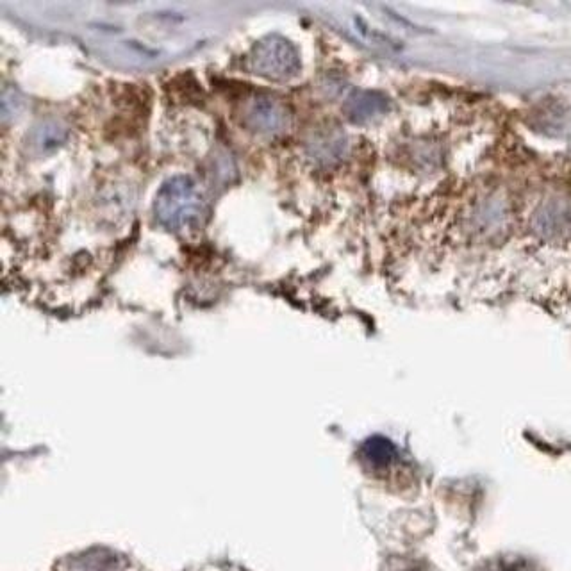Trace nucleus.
Instances as JSON below:
<instances>
[{
  "label": "nucleus",
  "instance_id": "nucleus-5",
  "mask_svg": "<svg viewBox=\"0 0 571 571\" xmlns=\"http://www.w3.org/2000/svg\"><path fill=\"white\" fill-rule=\"evenodd\" d=\"M361 457L366 466H370L373 470H381V468H388L389 464H393V461L397 459V448L389 439L373 436L363 443Z\"/></svg>",
  "mask_w": 571,
  "mask_h": 571
},
{
  "label": "nucleus",
  "instance_id": "nucleus-3",
  "mask_svg": "<svg viewBox=\"0 0 571 571\" xmlns=\"http://www.w3.org/2000/svg\"><path fill=\"white\" fill-rule=\"evenodd\" d=\"M241 122L252 133L274 136L290 125V111L268 93H254L241 106Z\"/></svg>",
  "mask_w": 571,
  "mask_h": 571
},
{
  "label": "nucleus",
  "instance_id": "nucleus-4",
  "mask_svg": "<svg viewBox=\"0 0 571 571\" xmlns=\"http://www.w3.org/2000/svg\"><path fill=\"white\" fill-rule=\"evenodd\" d=\"M389 108V100L379 92L372 90H357L347 100L343 111L350 122L368 124L375 118L384 115Z\"/></svg>",
  "mask_w": 571,
  "mask_h": 571
},
{
  "label": "nucleus",
  "instance_id": "nucleus-7",
  "mask_svg": "<svg viewBox=\"0 0 571 571\" xmlns=\"http://www.w3.org/2000/svg\"><path fill=\"white\" fill-rule=\"evenodd\" d=\"M345 150V138L338 131L323 133L311 143V154L322 163L338 161Z\"/></svg>",
  "mask_w": 571,
  "mask_h": 571
},
{
  "label": "nucleus",
  "instance_id": "nucleus-1",
  "mask_svg": "<svg viewBox=\"0 0 571 571\" xmlns=\"http://www.w3.org/2000/svg\"><path fill=\"white\" fill-rule=\"evenodd\" d=\"M204 207V197L190 175H174L156 193L154 215L168 231H183L199 222Z\"/></svg>",
  "mask_w": 571,
  "mask_h": 571
},
{
  "label": "nucleus",
  "instance_id": "nucleus-8",
  "mask_svg": "<svg viewBox=\"0 0 571 571\" xmlns=\"http://www.w3.org/2000/svg\"><path fill=\"white\" fill-rule=\"evenodd\" d=\"M571 215L561 206L543 207V211L538 213V229L547 234V236H555L568 227Z\"/></svg>",
  "mask_w": 571,
  "mask_h": 571
},
{
  "label": "nucleus",
  "instance_id": "nucleus-2",
  "mask_svg": "<svg viewBox=\"0 0 571 571\" xmlns=\"http://www.w3.org/2000/svg\"><path fill=\"white\" fill-rule=\"evenodd\" d=\"M250 70L270 81H288L300 70V58L293 43L282 36H266L252 47Z\"/></svg>",
  "mask_w": 571,
  "mask_h": 571
},
{
  "label": "nucleus",
  "instance_id": "nucleus-6",
  "mask_svg": "<svg viewBox=\"0 0 571 571\" xmlns=\"http://www.w3.org/2000/svg\"><path fill=\"white\" fill-rule=\"evenodd\" d=\"M68 138V129L61 122L47 120L34 129L31 136V147L38 152H49L58 149Z\"/></svg>",
  "mask_w": 571,
  "mask_h": 571
}]
</instances>
